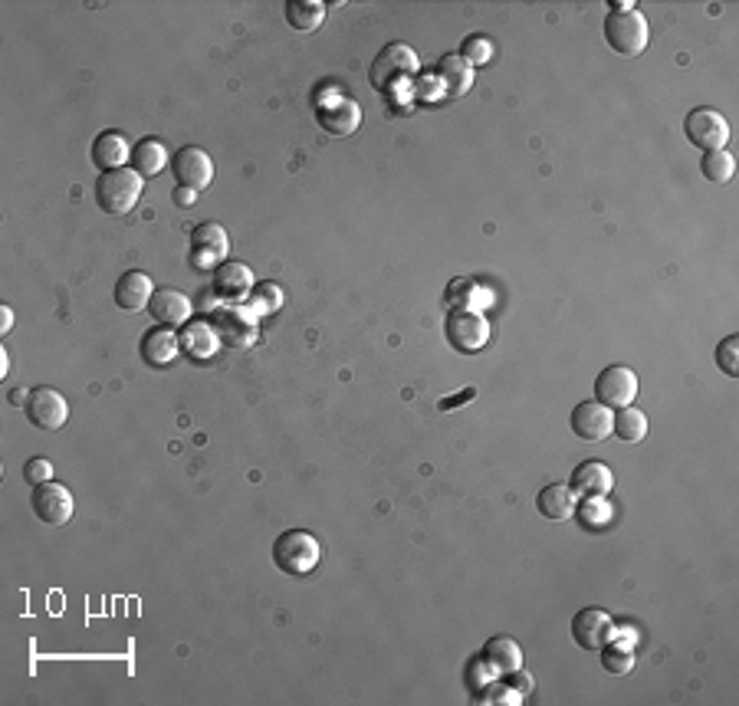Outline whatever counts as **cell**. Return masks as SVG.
I'll use <instances>...</instances> for the list:
<instances>
[{"label": "cell", "mask_w": 739, "mask_h": 706, "mask_svg": "<svg viewBox=\"0 0 739 706\" xmlns=\"http://www.w3.org/2000/svg\"><path fill=\"white\" fill-rule=\"evenodd\" d=\"M605 40L621 56H638L648 46V17L631 4H615L605 17Z\"/></svg>", "instance_id": "6da1fadb"}, {"label": "cell", "mask_w": 739, "mask_h": 706, "mask_svg": "<svg viewBox=\"0 0 739 706\" xmlns=\"http://www.w3.org/2000/svg\"><path fill=\"white\" fill-rule=\"evenodd\" d=\"M138 198H142V175L135 168L102 171L96 181V204L112 217L135 211Z\"/></svg>", "instance_id": "7a4b0ae2"}, {"label": "cell", "mask_w": 739, "mask_h": 706, "mask_svg": "<svg viewBox=\"0 0 739 706\" xmlns=\"http://www.w3.org/2000/svg\"><path fill=\"white\" fill-rule=\"evenodd\" d=\"M319 562H322V549L313 532L290 529L273 542V565L283 575H309Z\"/></svg>", "instance_id": "3957f363"}, {"label": "cell", "mask_w": 739, "mask_h": 706, "mask_svg": "<svg viewBox=\"0 0 739 706\" xmlns=\"http://www.w3.org/2000/svg\"><path fill=\"white\" fill-rule=\"evenodd\" d=\"M418 73V56H414L411 46L404 43H388L381 46L372 69H368V79L378 92H391L398 83H404L408 76Z\"/></svg>", "instance_id": "277c9868"}, {"label": "cell", "mask_w": 739, "mask_h": 706, "mask_svg": "<svg viewBox=\"0 0 739 706\" xmlns=\"http://www.w3.org/2000/svg\"><path fill=\"white\" fill-rule=\"evenodd\" d=\"M444 335L460 355H470L480 352L490 342V326L480 309H450V316L444 322Z\"/></svg>", "instance_id": "5b68a950"}, {"label": "cell", "mask_w": 739, "mask_h": 706, "mask_svg": "<svg viewBox=\"0 0 739 706\" xmlns=\"http://www.w3.org/2000/svg\"><path fill=\"white\" fill-rule=\"evenodd\" d=\"M684 135L690 145L703 148V152H717L730 142V122L717 109H694L684 122Z\"/></svg>", "instance_id": "8992f818"}, {"label": "cell", "mask_w": 739, "mask_h": 706, "mask_svg": "<svg viewBox=\"0 0 739 706\" xmlns=\"http://www.w3.org/2000/svg\"><path fill=\"white\" fill-rule=\"evenodd\" d=\"M30 506H33V513H37L40 523H46V526H63L73 519V496H69L63 483L46 480L40 486H33Z\"/></svg>", "instance_id": "52a82bcc"}, {"label": "cell", "mask_w": 739, "mask_h": 706, "mask_svg": "<svg viewBox=\"0 0 739 706\" xmlns=\"http://www.w3.org/2000/svg\"><path fill=\"white\" fill-rule=\"evenodd\" d=\"M316 119L329 135H352L362 122V109L355 99L332 92V96L316 99Z\"/></svg>", "instance_id": "ba28073f"}, {"label": "cell", "mask_w": 739, "mask_h": 706, "mask_svg": "<svg viewBox=\"0 0 739 706\" xmlns=\"http://www.w3.org/2000/svg\"><path fill=\"white\" fill-rule=\"evenodd\" d=\"M23 414H27V421L33 427H40V431L53 434V431H60V427L66 424L69 408H66V398L56 388H33Z\"/></svg>", "instance_id": "9c48e42d"}, {"label": "cell", "mask_w": 739, "mask_h": 706, "mask_svg": "<svg viewBox=\"0 0 739 706\" xmlns=\"http://www.w3.org/2000/svg\"><path fill=\"white\" fill-rule=\"evenodd\" d=\"M595 398L605 408H628L638 398V375L628 365H611L595 381Z\"/></svg>", "instance_id": "30bf717a"}, {"label": "cell", "mask_w": 739, "mask_h": 706, "mask_svg": "<svg viewBox=\"0 0 739 706\" xmlns=\"http://www.w3.org/2000/svg\"><path fill=\"white\" fill-rule=\"evenodd\" d=\"M171 175L178 178L181 188H191V191H204L207 184L214 181V161L207 152H201V148H181V152H175V158H171Z\"/></svg>", "instance_id": "8fae6325"}, {"label": "cell", "mask_w": 739, "mask_h": 706, "mask_svg": "<svg viewBox=\"0 0 739 706\" xmlns=\"http://www.w3.org/2000/svg\"><path fill=\"white\" fill-rule=\"evenodd\" d=\"M615 634V621L602 608H585L572 618V638L585 651H602Z\"/></svg>", "instance_id": "7c38bea8"}, {"label": "cell", "mask_w": 739, "mask_h": 706, "mask_svg": "<svg viewBox=\"0 0 739 706\" xmlns=\"http://www.w3.org/2000/svg\"><path fill=\"white\" fill-rule=\"evenodd\" d=\"M230 240L221 224H198L191 230V257L198 266H221L227 260Z\"/></svg>", "instance_id": "4fadbf2b"}, {"label": "cell", "mask_w": 739, "mask_h": 706, "mask_svg": "<svg viewBox=\"0 0 739 706\" xmlns=\"http://www.w3.org/2000/svg\"><path fill=\"white\" fill-rule=\"evenodd\" d=\"M611 424H615V414L598 401H582L579 408L572 411V434L582 437V441H592V444L605 441L611 434Z\"/></svg>", "instance_id": "5bb4252c"}, {"label": "cell", "mask_w": 739, "mask_h": 706, "mask_svg": "<svg viewBox=\"0 0 739 706\" xmlns=\"http://www.w3.org/2000/svg\"><path fill=\"white\" fill-rule=\"evenodd\" d=\"M611 486H615V473H611L602 460H585L572 470V483L569 490L575 496H585V500H598V496H608Z\"/></svg>", "instance_id": "9a60e30c"}, {"label": "cell", "mask_w": 739, "mask_h": 706, "mask_svg": "<svg viewBox=\"0 0 739 706\" xmlns=\"http://www.w3.org/2000/svg\"><path fill=\"white\" fill-rule=\"evenodd\" d=\"M253 289V273L250 266L237 263V260H224L214 270V293L227 299V303H240L247 293Z\"/></svg>", "instance_id": "2e32d148"}, {"label": "cell", "mask_w": 739, "mask_h": 706, "mask_svg": "<svg viewBox=\"0 0 739 706\" xmlns=\"http://www.w3.org/2000/svg\"><path fill=\"white\" fill-rule=\"evenodd\" d=\"M115 306L125 309V312H138V309H148V303H152L155 296V286L152 280H148L145 273L138 270H129L119 276V283H115Z\"/></svg>", "instance_id": "e0dca14e"}, {"label": "cell", "mask_w": 739, "mask_h": 706, "mask_svg": "<svg viewBox=\"0 0 739 706\" xmlns=\"http://www.w3.org/2000/svg\"><path fill=\"white\" fill-rule=\"evenodd\" d=\"M480 661H483V667L490 670V674L510 677L513 670L523 667V651H519V644L513 638H490L487 644H483Z\"/></svg>", "instance_id": "ac0fdd59"}, {"label": "cell", "mask_w": 739, "mask_h": 706, "mask_svg": "<svg viewBox=\"0 0 739 706\" xmlns=\"http://www.w3.org/2000/svg\"><path fill=\"white\" fill-rule=\"evenodd\" d=\"M148 312H152V319L158 326H184L191 316V303L181 289H155Z\"/></svg>", "instance_id": "d6986e66"}, {"label": "cell", "mask_w": 739, "mask_h": 706, "mask_svg": "<svg viewBox=\"0 0 739 706\" xmlns=\"http://www.w3.org/2000/svg\"><path fill=\"white\" fill-rule=\"evenodd\" d=\"M132 158V145L122 132H102L92 142V165L99 171H115L125 168V161Z\"/></svg>", "instance_id": "ffe728a7"}, {"label": "cell", "mask_w": 739, "mask_h": 706, "mask_svg": "<svg viewBox=\"0 0 739 706\" xmlns=\"http://www.w3.org/2000/svg\"><path fill=\"white\" fill-rule=\"evenodd\" d=\"M217 335H224V342L227 345H250L253 342V335H257V326H253V316L247 309H240V306H227V309H221L217 312Z\"/></svg>", "instance_id": "44dd1931"}, {"label": "cell", "mask_w": 739, "mask_h": 706, "mask_svg": "<svg viewBox=\"0 0 739 706\" xmlns=\"http://www.w3.org/2000/svg\"><path fill=\"white\" fill-rule=\"evenodd\" d=\"M178 335L175 332H168V329H148L145 335H142V342H138V352H142V358L152 368H165V365H171L175 362V355H178Z\"/></svg>", "instance_id": "7402d4cb"}, {"label": "cell", "mask_w": 739, "mask_h": 706, "mask_svg": "<svg viewBox=\"0 0 739 706\" xmlns=\"http://www.w3.org/2000/svg\"><path fill=\"white\" fill-rule=\"evenodd\" d=\"M178 345L184 349V355L198 358V362H207V358H214V355H217L221 335H217V329L207 326V322H188V329L181 332Z\"/></svg>", "instance_id": "603a6c76"}, {"label": "cell", "mask_w": 739, "mask_h": 706, "mask_svg": "<svg viewBox=\"0 0 739 706\" xmlns=\"http://www.w3.org/2000/svg\"><path fill=\"white\" fill-rule=\"evenodd\" d=\"M536 509L546 519H569V516H575V493L565 483H549L539 490Z\"/></svg>", "instance_id": "cb8c5ba5"}, {"label": "cell", "mask_w": 739, "mask_h": 706, "mask_svg": "<svg viewBox=\"0 0 739 706\" xmlns=\"http://www.w3.org/2000/svg\"><path fill=\"white\" fill-rule=\"evenodd\" d=\"M168 165V148L165 142H158V138H142V142H135L132 148V168L138 171L142 178H155L161 175Z\"/></svg>", "instance_id": "d4e9b609"}, {"label": "cell", "mask_w": 739, "mask_h": 706, "mask_svg": "<svg viewBox=\"0 0 739 706\" xmlns=\"http://www.w3.org/2000/svg\"><path fill=\"white\" fill-rule=\"evenodd\" d=\"M437 79H441L447 96L460 99V96H467L473 86V66L460 60V56H444L441 66H437Z\"/></svg>", "instance_id": "484cf974"}, {"label": "cell", "mask_w": 739, "mask_h": 706, "mask_svg": "<svg viewBox=\"0 0 739 706\" xmlns=\"http://www.w3.org/2000/svg\"><path fill=\"white\" fill-rule=\"evenodd\" d=\"M487 299H490V293L473 280V276H460V280L450 283L447 293H444L447 309H477V306L487 303Z\"/></svg>", "instance_id": "4316f807"}, {"label": "cell", "mask_w": 739, "mask_h": 706, "mask_svg": "<svg viewBox=\"0 0 739 706\" xmlns=\"http://www.w3.org/2000/svg\"><path fill=\"white\" fill-rule=\"evenodd\" d=\"M326 20V4L319 0H290L286 4V23L299 33H313Z\"/></svg>", "instance_id": "83f0119b"}, {"label": "cell", "mask_w": 739, "mask_h": 706, "mask_svg": "<svg viewBox=\"0 0 739 706\" xmlns=\"http://www.w3.org/2000/svg\"><path fill=\"white\" fill-rule=\"evenodd\" d=\"M611 434H615L618 441H625V444H638V441L648 437V418H644V411L631 408V404H628V408L618 411L615 424H611Z\"/></svg>", "instance_id": "f1b7e54d"}, {"label": "cell", "mask_w": 739, "mask_h": 706, "mask_svg": "<svg viewBox=\"0 0 739 706\" xmlns=\"http://www.w3.org/2000/svg\"><path fill=\"white\" fill-rule=\"evenodd\" d=\"M700 171H703V178H707V181L726 184L736 175V161H733L730 152H726V148H717V152H703Z\"/></svg>", "instance_id": "f546056e"}, {"label": "cell", "mask_w": 739, "mask_h": 706, "mask_svg": "<svg viewBox=\"0 0 739 706\" xmlns=\"http://www.w3.org/2000/svg\"><path fill=\"white\" fill-rule=\"evenodd\" d=\"M602 664L608 674H615V677L628 674V670H634V647L625 641H608L602 647Z\"/></svg>", "instance_id": "4dcf8cb0"}, {"label": "cell", "mask_w": 739, "mask_h": 706, "mask_svg": "<svg viewBox=\"0 0 739 706\" xmlns=\"http://www.w3.org/2000/svg\"><path fill=\"white\" fill-rule=\"evenodd\" d=\"M490 56H493V46L487 43V37H467L464 46H460V60L470 63V66L490 63Z\"/></svg>", "instance_id": "1f68e13d"}, {"label": "cell", "mask_w": 739, "mask_h": 706, "mask_svg": "<svg viewBox=\"0 0 739 706\" xmlns=\"http://www.w3.org/2000/svg\"><path fill=\"white\" fill-rule=\"evenodd\" d=\"M717 365H720V372H723V375H730V378L739 375V339H736V335H730V339H723V342H720V349H717Z\"/></svg>", "instance_id": "d6a6232c"}, {"label": "cell", "mask_w": 739, "mask_h": 706, "mask_svg": "<svg viewBox=\"0 0 739 706\" xmlns=\"http://www.w3.org/2000/svg\"><path fill=\"white\" fill-rule=\"evenodd\" d=\"M23 480H27L30 486H40L46 480H53V464L46 457H33L27 460V467H23Z\"/></svg>", "instance_id": "836d02e7"}, {"label": "cell", "mask_w": 739, "mask_h": 706, "mask_svg": "<svg viewBox=\"0 0 739 706\" xmlns=\"http://www.w3.org/2000/svg\"><path fill=\"white\" fill-rule=\"evenodd\" d=\"M253 303H257V309L276 312V309L283 306V293H280V286H273V283H263V286H257V289H253Z\"/></svg>", "instance_id": "e575fe53"}, {"label": "cell", "mask_w": 739, "mask_h": 706, "mask_svg": "<svg viewBox=\"0 0 739 706\" xmlns=\"http://www.w3.org/2000/svg\"><path fill=\"white\" fill-rule=\"evenodd\" d=\"M608 519H611V506L602 503V496H598V500H588V503H585V523L592 526V529H598L602 523H608Z\"/></svg>", "instance_id": "d590c367"}, {"label": "cell", "mask_w": 739, "mask_h": 706, "mask_svg": "<svg viewBox=\"0 0 739 706\" xmlns=\"http://www.w3.org/2000/svg\"><path fill=\"white\" fill-rule=\"evenodd\" d=\"M510 684L516 687V693H519V697H526V693H533V677H529V674H523V667H519V670H513V674H510Z\"/></svg>", "instance_id": "8d00e7d4"}, {"label": "cell", "mask_w": 739, "mask_h": 706, "mask_svg": "<svg viewBox=\"0 0 739 706\" xmlns=\"http://www.w3.org/2000/svg\"><path fill=\"white\" fill-rule=\"evenodd\" d=\"M171 198H175V204H178V207H191L194 201H198V191H191V188H181V184H178V188H175V194H171Z\"/></svg>", "instance_id": "74e56055"}, {"label": "cell", "mask_w": 739, "mask_h": 706, "mask_svg": "<svg viewBox=\"0 0 739 706\" xmlns=\"http://www.w3.org/2000/svg\"><path fill=\"white\" fill-rule=\"evenodd\" d=\"M10 326H14V312H10V306L0 309V332H10Z\"/></svg>", "instance_id": "f35d334b"}, {"label": "cell", "mask_w": 739, "mask_h": 706, "mask_svg": "<svg viewBox=\"0 0 739 706\" xmlns=\"http://www.w3.org/2000/svg\"><path fill=\"white\" fill-rule=\"evenodd\" d=\"M27 391H23V388H14V391H10V404H17V408H27Z\"/></svg>", "instance_id": "ab89813d"}, {"label": "cell", "mask_w": 739, "mask_h": 706, "mask_svg": "<svg viewBox=\"0 0 739 706\" xmlns=\"http://www.w3.org/2000/svg\"><path fill=\"white\" fill-rule=\"evenodd\" d=\"M473 398V391H464V395H460V398H454V401H441V411H450V408H454V404H460V401H470Z\"/></svg>", "instance_id": "60d3db41"}, {"label": "cell", "mask_w": 739, "mask_h": 706, "mask_svg": "<svg viewBox=\"0 0 739 706\" xmlns=\"http://www.w3.org/2000/svg\"><path fill=\"white\" fill-rule=\"evenodd\" d=\"M7 368H10V362H7V352H4V349H0V378H4V375H7Z\"/></svg>", "instance_id": "b9f144b4"}]
</instances>
